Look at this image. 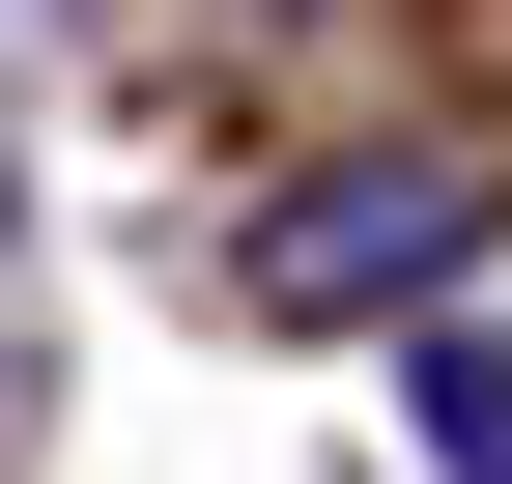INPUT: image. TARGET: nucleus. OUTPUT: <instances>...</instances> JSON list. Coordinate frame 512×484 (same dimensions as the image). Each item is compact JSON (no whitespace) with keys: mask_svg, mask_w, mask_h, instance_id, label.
<instances>
[{"mask_svg":"<svg viewBox=\"0 0 512 484\" xmlns=\"http://www.w3.org/2000/svg\"><path fill=\"white\" fill-rule=\"evenodd\" d=\"M484 143H342V171H285L256 200V314H313V342H427V285L484 257Z\"/></svg>","mask_w":512,"mask_h":484,"instance_id":"1","label":"nucleus"},{"mask_svg":"<svg viewBox=\"0 0 512 484\" xmlns=\"http://www.w3.org/2000/svg\"><path fill=\"white\" fill-rule=\"evenodd\" d=\"M399 399H427V456H456V484H512V342H484V314H427Z\"/></svg>","mask_w":512,"mask_h":484,"instance_id":"2","label":"nucleus"}]
</instances>
